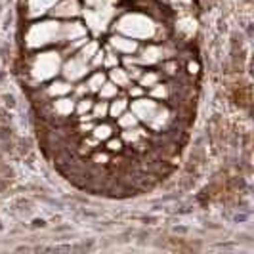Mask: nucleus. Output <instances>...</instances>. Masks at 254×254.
<instances>
[{
	"label": "nucleus",
	"instance_id": "obj_6",
	"mask_svg": "<svg viewBox=\"0 0 254 254\" xmlns=\"http://www.w3.org/2000/svg\"><path fill=\"white\" fill-rule=\"evenodd\" d=\"M130 107V111L138 117V121L140 123H149L155 113H157V109H159V103L157 100H153V98H136V100H132V105H128Z\"/></svg>",
	"mask_w": 254,
	"mask_h": 254
},
{
	"label": "nucleus",
	"instance_id": "obj_21",
	"mask_svg": "<svg viewBox=\"0 0 254 254\" xmlns=\"http://www.w3.org/2000/svg\"><path fill=\"white\" fill-rule=\"evenodd\" d=\"M138 82H140V86L143 90L153 88L157 82H161V73H157V71H143L141 76L138 78Z\"/></svg>",
	"mask_w": 254,
	"mask_h": 254
},
{
	"label": "nucleus",
	"instance_id": "obj_29",
	"mask_svg": "<svg viewBox=\"0 0 254 254\" xmlns=\"http://www.w3.org/2000/svg\"><path fill=\"white\" fill-rule=\"evenodd\" d=\"M88 94V88H86V84L84 82H78L76 86H73V90H71V96L75 98V100H80V98H84Z\"/></svg>",
	"mask_w": 254,
	"mask_h": 254
},
{
	"label": "nucleus",
	"instance_id": "obj_7",
	"mask_svg": "<svg viewBox=\"0 0 254 254\" xmlns=\"http://www.w3.org/2000/svg\"><path fill=\"white\" fill-rule=\"evenodd\" d=\"M82 13V6L78 0H60L50 10L54 19H76Z\"/></svg>",
	"mask_w": 254,
	"mask_h": 254
},
{
	"label": "nucleus",
	"instance_id": "obj_34",
	"mask_svg": "<svg viewBox=\"0 0 254 254\" xmlns=\"http://www.w3.org/2000/svg\"><path fill=\"white\" fill-rule=\"evenodd\" d=\"M190 73H197V65L195 64H190Z\"/></svg>",
	"mask_w": 254,
	"mask_h": 254
},
{
	"label": "nucleus",
	"instance_id": "obj_18",
	"mask_svg": "<svg viewBox=\"0 0 254 254\" xmlns=\"http://www.w3.org/2000/svg\"><path fill=\"white\" fill-rule=\"evenodd\" d=\"M102 46H100V42L98 40H86L80 48H78V52H76V56L80 58V60H84L86 64H90V60L94 58V54L100 50Z\"/></svg>",
	"mask_w": 254,
	"mask_h": 254
},
{
	"label": "nucleus",
	"instance_id": "obj_14",
	"mask_svg": "<svg viewBox=\"0 0 254 254\" xmlns=\"http://www.w3.org/2000/svg\"><path fill=\"white\" fill-rule=\"evenodd\" d=\"M71 90H73V84L69 80H65V78H62V80H52L50 84L46 86V96L52 98V100H56V98L69 96Z\"/></svg>",
	"mask_w": 254,
	"mask_h": 254
},
{
	"label": "nucleus",
	"instance_id": "obj_11",
	"mask_svg": "<svg viewBox=\"0 0 254 254\" xmlns=\"http://www.w3.org/2000/svg\"><path fill=\"white\" fill-rule=\"evenodd\" d=\"M147 138H149V132L145 128H141L140 125L132 128H125L123 134H121L123 143H130V145H136V147H143V141H147Z\"/></svg>",
	"mask_w": 254,
	"mask_h": 254
},
{
	"label": "nucleus",
	"instance_id": "obj_27",
	"mask_svg": "<svg viewBox=\"0 0 254 254\" xmlns=\"http://www.w3.org/2000/svg\"><path fill=\"white\" fill-rule=\"evenodd\" d=\"M92 105H94V100L92 98H80V100H76V105H75V113L76 115H86L92 111Z\"/></svg>",
	"mask_w": 254,
	"mask_h": 254
},
{
	"label": "nucleus",
	"instance_id": "obj_4",
	"mask_svg": "<svg viewBox=\"0 0 254 254\" xmlns=\"http://www.w3.org/2000/svg\"><path fill=\"white\" fill-rule=\"evenodd\" d=\"M64 54L58 50H48L35 54L29 64V75L35 82H46L54 80L58 73H62V64H64Z\"/></svg>",
	"mask_w": 254,
	"mask_h": 254
},
{
	"label": "nucleus",
	"instance_id": "obj_33",
	"mask_svg": "<svg viewBox=\"0 0 254 254\" xmlns=\"http://www.w3.org/2000/svg\"><path fill=\"white\" fill-rule=\"evenodd\" d=\"M163 69H165L166 75H174V73L178 71V64H176V62H166V64L163 65Z\"/></svg>",
	"mask_w": 254,
	"mask_h": 254
},
{
	"label": "nucleus",
	"instance_id": "obj_26",
	"mask_svg": "<svg viewBox=\"0 0 254 254\" xmlns=\"http://www.w3.org/2000/svg\"><path fill=\"white\" fill-rule=\"evenodd\" d=\"M119 64H121V58L117 56V52H113L109 46H107V48H103V64H102V67H105V69H113V67H117Z\"/></svg>",
	"mask_w": 254,
	"mask_h": 254
},
{
	"label": "nucleus",
	"instance_id": "obj_3",
	"mask_svg": "<svg viewBox=\"0 0 254 254\" xmlns=\"http://www.w3.org/2000/svg\"><path fill=\"white\" fill-rule=\"evenodd\" d=\"M50 44H62V19L37 21L29 27L25 35V46L31 50H38Z\"/></svg>",
	"mask_w": 254,
	"mask_h": 254
},
{
	"label": "nucleus",
	"instance_id": "obj_19",
	"mask_svg": "<svg viewBox=\"0 0 254 254\" xmlns=\"http://www.w3.org/2000/svg\"><path fill=\"white\" fill-rule=\"evenodd\" d=\"M107 80V76H105V73H102V71H94L92 75L88 76V80L84 82L86 84V88H88L90 94H98V90L102 88V84Z\"/></svg>",
	"mask_w": 254,
	"mask_h": 254
},
{
	"label": "nucleus",
	"instance_id": "obj_10",
	"mask_svg": "<svg viewBox=\"0 0 254 254\" xmlns=\"http://www.w3.org/2000/svg\"><path fill=\"white\" fill-rule=\"evenodd\" d=\"M166 50L163 46H157V44H149L145 46L143 50H140V56H138V62H140L141 67H149V65H157L165 60Z\"/></svg>",
	"mask_w": 254,
	"mask_h": 254
},
{
	"label": "nucleus",
	"instance_id": "obj_15",
	"mask_svg": "<svg viewBox=\"0 0 254 254\" xmlns=\"http://www.w3.org/2000/svg\"><path fill=\"white\" fill-rule=\"evenodd\" d=\"M170 119H172V117H170V111H168L166 107H163V105H159L157 113H155V117L147 123V127L151 128L153 132H163L166 128V125L170 123Z\"/></svg>",
	"mask_w": 254,
	"mask_h": 254
},
{
	"label": "nucleus",
	"instance_id": "obj_13",
	"mask_svg": "<svg viewBox=\"0 0 254 254\" xmlns=\"http://www.w3.org/2000/svg\"><path fill=\"white\" fill-rule=\"evenodd\" d=\"M75 105H76V100L71 96H64V98H56L54 102H52V111L54 115H58V117H71V115L75 113Z\"/></svg>",
	"mask_w": 254,
	"mask_h": 254
},
{
	"label": "nucleus",
	"instance_id": "obj_16",
	"mask_svg": "<svg viewBox=\"0 0 254 254\" xmlns=\"http://www.w3.org/2000/svg\"><path fill=\"white\" fill-rule=\"evenodd\" d=\"M109 80H111L113 84H117L119 88H128V86L132 84V78L128 76V71L125 67H121V65L109 69Z\"/></svg>",
	"mask_w": 254,
	"mask_h": 254
},
{
	"label": "nucleus",
	"instance_id": "obj_5",
	"mask_svg": "<svg viewBox=\"0 0 254 254\" xmlns=\"http://www.w3.org/2000/svg\"><path fill=\"white\" fill-rule=\"evenodd\" d=\"M90 71H92L90 64H86L84 60H80L78 56H73L71 60H67V62L62 64V75H64L65 80H69L71 84L80 82L84 76L88 75Z\"/></svg>",
	"mask_w": 254,
	"mask_h": 254
},
{
	"label": "nucleus",
	"instance_id": "obj_22",
	"mask_svg": "<svg viewBox=\"0 0 254 254\" xmlns=\"http://www.w3.org/2000/svg\"><path fill=\"white\" fill-rule=\"evenodd\" d=\"M98 96H100V100H105V102H109V100H113L119 96V86L113 84L111 80H105L102 84V88L98 90Z\"/></svg>",
	"mask_w": 254,
	"mask_h": 254
},
{
	"label": "nucleus",
	"instance_id": "obj_25",
	"mask_svg": "<svg viewBox=\"0 0 254 254\" xmlns=\"http://www.w3.org/2000/svg\"><path fill=\"white\" fill-rule=\"evenodd\" d=\"M90 115H92V119H94V121H103L105 117H109V103L105 102V100L94 102Z\"/></svg>",
	"mask_w": 254,
	"mask_h": 254
},
{
	"label": "nucleus",
	"instance_id": "obj_9",
	"mask_svg": "<svg viewBox=\"0 0 254 254\" xmlns=\"http://www.w3.org/2000/svg\"><path fill=\"white\" fill-rule=\"evenodd\" d=\"M88 35V29L82 21H67L62 23V44H69V42H75L78 38H84Z\"/></svg>",
	"mask_w": 254,
	"mask_h": 254
},
{
	"label": "nucleus",
	"instance_id": "obj_1",
	"mask_svg": "<svg viewBox=\"0 0 254 254\" xmlns=\"http://www.w3.org/2000/svg\"><path fill=\"white\" fill-rule=\"evenodd\" d=\"M119 13L117 0H84L82 4V17L84 25L94 37L103 35Z\"/></svg>",
	"mask_w": 254,
	"mask_h": 254
},
{
	"label": "nucleus",
	"instance_id": "obj_20",
	"mask_svg": "<svg viewBox=\"0 0 254 254\" xmlns=\"http://www.w3.org/2000/svg\"><path fill=\"white\" fill-rule=\"evenodd\" d=\"M128 98H113V102L109 103V117H113V119H117V117H121V115L125 113L128 109Z\"/></svg>",
	"mask_w": 254,
	"mask_h": 254
},
{
	"label": "nucleus",
	"instance_id": "obj_2",
	"mask_svg": "<svg viewBox=\"0 0 254 254\" xmlns=\"http://www.w3.org/2000/svg\"><path fill=\"white\" fill-rule=\"evenodd\" d=\"M111 27L115 33H121L134 40H151L159 33V25L155 23V19L147 13L140 12H127L119 15L111 23Z\"/></svg>",
	"mask_w": 254,
	"mask_h": 254
},
{
	"label": "nucleus",
	"instance_id": "obj_31",
	"mask_svg": "<svg viewBox=\"0 0 254 254\" xmlns=\"http://www.w3.org/2000/svg\"><path fill=\"white\" fill-rule=\"evenodd\" d=\"M127 90H128V96H130L132 100H136V98H141V96L145 94V90L141 88L140 84H138V86H132V84H130Z\"/></svg>",
	"mask_w": 254,
	"mask_h": 254
},
{
	"label": "nucleus",
	"instance_id": "obj_28",
	"mask_svg": "<svg viewBox=\"0 0 254 254\" xmlns=\"http://www.w3.org/2000/svg\"><path fill=\"white\" fill-rule=\"evenodd\" d=\"M105 143H107V147H105V149H107L109 153H121L123 151V147H125L123 140H121V138H113V136L105 141Z\"/></svg>",
	"mask_w": 254,
	"mask_h": 254
},
{
	"label": "nucleus",
	"instance_id": "obj_12",
	"mask_svg": "<svg viewBox=\"0 0 254 254\" xmlns=\"http://www.w3.org/2000/svg\"><path fill=\"white\" fill-rule=\"evenodd\" d=\"M60 0H27V15L29 17H40L44 13H50V10Z\"/></svg>",
	"mask_w": 254,
	"mask_h": 254
},
{
	"label": "nucleus",
	"instance_id": "obj_23",
	"mask_svg": "<svg viewBox=\"0 0 254 254\" xmlns=\"http://www.w3.org/2000/svg\"><path fill=\"white\" fill-rule=\"evenodd\" d=\"M115 121H117V125H119V128H121V130H125V128H132V127H136V125H140L138 117L132 113L130 109H127L125 113L121 115V117H117Z\"/></svg>",
	"mask_w": 254,
	"mask_h": 254
},
{
	"label": "nucleus",
	"instance_id": "obj_24",
	"mask_svg": "<svg viewBox=\"0 0 254 254\" xmlns=\"http://www.w3.org/2000/svg\"><path fill=\"white\" fill-rule=\"evenodd\" d=\"M149 98L165 102V100H168V98H170V86H168V84H165V82H157L153 88H149Z\"/></svg>",
	"mask_w": 254,
	"mask_h": 254
},
{
	"label": "nucleus",
	"instance_id": "obj_8",
	"mask_svg": "<svg viewBox=\"0 0 254 254\" xmlns=\"http://www.w3.org/2000/svg\"><path fill=\"white\" fill-rule=\"evenodd\" d=\"M107 46L113 52H117V54H123V56H132V54H136V52L140 50L138 40H134V38H130V37H125V35H121V33H115L113 37L109 38Z\"/></svg>",
	"mask_w": 254,
	"mask_h": 254
},
{
	"label": "nucleus",
	"instance_id": "obj_17",
	"mask_svg": "<svg viewBox=\"0 0 254 254\" xmlns=\"http://www.w3.org/2000/svg\"><path fill=\"white\" fill-rule=\"evenodd\" d=\"M113 134H115L113 127H111V125H107V123H96L94 128H92V132H90V136H92V138H96L100 143H102V141H107Z\"/></svg>",
	"mask_w": 254,
	"mask_h": 254
},
{
	"label": "nucleus",
	"instance_id": "obj_30",
	"mask_svg": "<svg viewBox=\"0 0 254 254\" xmlns=\"http://www.w3.org/2000/svg\"><path fill=\"white\" fill-rule=\"evenodd\" d=\"M125 69L128 71V76L132 78V82L138 80V78L141 76V73H143V67H141V65H127Z\"/></svg>",
	"mask_w": 254,
	"mask_h": 254
},
{
	"label": "nucleus",
	"instance_id": "obj_32",
	"mask_svg": "<svg viewBox=\"0 0 254 254\" xmlns=\"http://www.w3.org/2000/svg\"><path fill=\"white\" fill-rule=\"evenodd\" d=\"M94 163H96V165H107V163H109V153L96 151V155H94Z\"/></svg>",
	"mask_w": 254,
	"mask_h": 254
}]
</instances>
